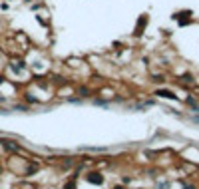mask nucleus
Here are the masks:
<instances>
[{"label": "nucleus", "instance_id": "f257e3e1", "mask_svg": "<svg viewBox=\"0 0 199 189\" xmlns=\"http://www.w3.org/2000/svg\"><path fill=\"white\" fill-rule=\"evenodd\" d=\"M157 96H163V98H175L171 92H165V90H161V92H157Z\"/></svg>", "mask_w": 199, "mask_h": 189}, {"label": "nucleus", "instance_id": "f03ea898", "mask_svg": "<svg viewBox=\"0 0 199 189\" xmlns=\"http://www.w3.org/2000/svg\"><path fill=\"white\" fill-rule=\"evenodd\" d=\"M2 82H4V78H2V76H0V84H2Z\"/></svg>", "mask_w": 199, "mask_h": 189}]
</instances>
